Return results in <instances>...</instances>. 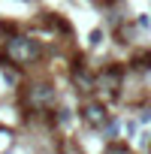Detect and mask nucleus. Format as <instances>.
Returning a JSON list of instances; mask_svg holds the SVG:
<instances>
[{
  "mask_svg": "<svg viewBox=\"0 0 151 154\" xmlns=\"http://www.w3.org/2000/svg\"><path fill=\"white\" fill-rule=\"evenodd\" d=\"M88 42H91V45H100V42H103V30H91V33H88Z\"/></svg>",
  "mask_w": 151,
  "mask_h": 154,
  "instance_id": "nucleus-9",
  "label": "nucleus"
},
{
  "mask_svg": "<svg viewBox=\"0 0 151 154\" xmlns=\"http://www.w3.org/2000/svg\"><path fill=\"white\" fill-rule=\"evenodd\" d=\"M139 121H142V124H148V121H151V109H142V115H139Z\"/></svg>",
  "mask_w": 151,
  "mask_h": 154,
  "instance_id": "nucleus-11",
  "label": "nucleus"
},
{
  "mask_svg": "<svg viewBox=\"0 0 151 154\" xmlns=\"http://www.w3.org/2000/svg\"><path fill=\"white\" fill-rule=\"evenodd\" d=\"M139 27H151V18L148 15H139Z\"/></svg>",
  "mask_w": 151,
  "mask_h": 154,
  "instance_id": "nucleus-12",
  "label": "nucleus"
},
{
  "mask_svg": "<svg viewBox=\"0 0 151 154\" xmlns=\"http://www.w3.org/2000/svg\"><path fill=\"white\" fill-rule=\"evenodd\" d=\"M79 115H82V121H85L88 127H94V130H100V127L109 124V112H106V106H103L100 100H85L82 109H79Z\"/></svg>",
  "mask_w": 151,
  "mask_h": 154,
  "instance_id": "nucleus-3",
  "label": "nucleus"
},
{
  "mask_svg": "<svg viewBox=\"0 0 151 154\" xmlns=\"http://www.w3.org/2000/svg\"><path fill=\"white\" fill-rule=\"evenodd\" d=\"M106 154H130V151H127L124 145H109V151H106Z\"/></svg>",
  "mask_w": 151,
  "mask_h": 154,
  "instance_id": "nucleus-10",
  "label": "nucleus"
},
{
  "mask_svg": "<svg viewBox=\"0 0 151 154\" xmlns=\"http://www.w3.org/2000/svg\"><path fill=\"white\" fill-rule=\"evenodd\" d=\"M9 145H12V133L9 130H0V154H3Z\"/></svg>",
  "mask_w": 151,
  "mask_h": 154,
  "instance_id": "nucleus-6",
  "label": "nucleus"
},
{
  "mask_svg": "<svg viewBox=\"0 0 151 154\" xmlns=\"http://www.w3.org/2000/svg\"><path fill=\"white\" fill-rule=\"evenodd\" d=\"M54 121H57L60 127H66V124H69V109H54Z\"/></svg>",
  "mask_w": 151,
  "mask_h": 154,
  "instance_id": "nucleus-5",
  "label": "nucleus"
},
{
  "mask_svg": "<svg viewBox=\"0 0 151 154\" xmlns=\"http://www.w3.org/2000/svg\"><path fill=\"white\" fill-rule=\"evenodd\" d=\"M118 130H121L118 121H109V124H106V136H109V139H118Z\"/></svg>",
  "mask_w": 151,
  "mask_h": 154,
  "instance_id": "nucleus-8",
  "label": "nucleus"
},
{
  "mask_svg": "<svg viewBox=\"0 0 151 154\" xmlns=\"http://www.w3.org/2000/svg\"><path fill=\"white\" fill-rule=\"evenodd\" d=\"M136 66H139V69H151V51L139 54V57H136Z\"/></svg>",
  "mask_w": 151,
  "mask_h": 154,
  "instance_id": "nucleus-7",
  "label": "nucleus"
},
{
  "mask_svg": "<svg viewBox=\"0 0 151 154\" xmlns=\"http://www.w3.org/2000/svg\"><path fill=\"white\" fill-rule=\"evenodd\" d=\"M72 82L79 85L82 91H94V85H97V79H94L91 72H85V69H76V72H72Z\"/></svg>",
  "mask_w": 151,
  "mask_h": 154,
  "instance_id": "nucleus-4",
  "label": "nucleus"
},
{
  "mask_svg": "<svg viewBox=\"0 0 151 154\" xmlns=\"http://www.w3.org/2000/svg\"><path fill=\"white\" fill-rule=\"evenodd\" d=\"M24 103H27L30 109L42 112V109H48V106L54 103V88L45 85V82H36V85H30V88L24 91Z\"/></svg>",
  "mask_w": 151,
  "mask_h": 154,
  "instance_id": "nucleus-2",
  "label": "nucleus"
},
{
  "mask_svg": "<svg viewBox=\"0 0 151 154\" xmlns=\"http://www.w3.org/2000/svg\"><path fill=\"white\" fill-rule=\"evenodd\" d=\"M42 54V45L33 39V36H24V33H15L6 39V51H3V60L6 63H15V66H30L36 63Z\"/></svg>",
  "mask_w": 151,
  "mask_h": 154,
  "instance_id": "nucleus-1",
  "label": "nucleus"
}]
</instances>
